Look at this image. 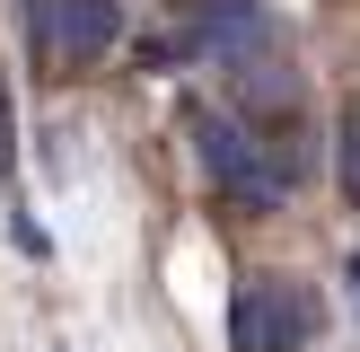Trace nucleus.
<instances>
[{
  "label": "nucleus",
  "instance_id": "obj_6",
  "mask_svg": "<svg viewBox=\"0 0 360 352\" xmlns=\"http://www.w3.org/2000/svg\"><path fill=\"white\" fill-rule=\"evenodd\" d=\"M343 299H352V317H360V256L343 264Z\"/></svg>",
  "mask_w": 360,
  "mask_h": 352
},
{
  "label": "nucleus",
  "instance_id": "obj_5",
  "mask_svg": "<svg viewBox=\"0 0 360 352\" xmlns=\"http://www.w3.org/2000/svg\"><path fill=\"white\" fill-rule=\"evenodd\" d=\"M334 176H343V203L360 211V97L343 106V123H334Z\"/></svg>",
  "mask_w": 360,
  "mask_h": 352
},
{
  "label": "nucleus",
  "instance_id": "obj_3",
  "mask_svg": "<svg viewBox=\"0 0 360 352\" xmlns=\"http://www.w3.org/2000/svg\"><path fill=\"white\" fill-rule=\"evenodd\" d=\"M123 44V9L115 0H44V53L62 70H88Z\"/></svg>",
  "mask_w": 360,
  "mask_h": 352
},
{
  "label": "nucleus",
  "instance_id": "obj_1",
  "mask_svg": "<svg viewBox=\"0 0 360 352\" xmlns=\"http://www.w3.org/2000/svg\"><path fill=\"white\" fill-rule=\"evenodd\" d=\"M193 150H202L211 185H220L238 211H281V203H290V176L264 158V141L246 132V123H229V115H193Z\"/></svg>",
  "mask_w": 360,
  "mask_h": 352
},
{
  "label": "nucleus",
  "instance_id": "obj_2",
  "mask_svg": "<svg viewBox=\"0 0 360 352\" xmlns=\"http://www.w3.org/2000/svg\"><path fill=\"white\" fill-rule=\"evenodd\" d=\"M316 334V299L281 273H255L238 299H229V344L238 352H299Z\"/></svg>",
  "mask_w": 360,
  "mask_h": 352
},
{
  "label": "nucleus",
  "instance_id": "obj_4",
  "mask_svg": "<svg viewBox=\"0 0 360 352\" xmlns=\"http://www.w3.org/2000/svg\"><path fill=\"white\" fill-rule=\"evenodd\" d=\"M193 44H202L220 70L273 62V18H264L255 0H202V27H193Z\"/></svg>",
  "mask_w": 360,
  "mask_h": 352
}]
</instances>
